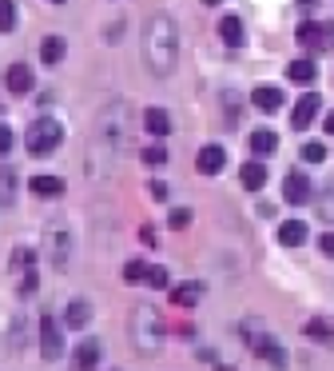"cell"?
<instances>
[{
    "label": "cell",
    "mask_w": 334,
    "mask_h": 371,
    "mask_svg": "<svg viewBox=\"0 0 334 371\" xmlns=\"http://www.w3.org/2000/svg\"><path fill=\"white\" fill-rule=\"evenodd\" d=\"M179 60V28L167 12H151L143 24V64L156 76H171Z\"/></svg>",
    "instance_id": "1"
},
{
    "label": "cell",
    "mask_w": 334,
    "mask_h": 371,
    "mask_svg": "<svg viewBox=\"0 0 334 371\" xmlns=\"http://www.w3.org/2000/svg\"><path fill=\"white\" fill-rule=\"evenodd\" d=\"M127 100H111L104 112L95 116V128H92V140L104 156H120L127 144Z\"/></svg>",
    "instance_id": "2"
},
{
    "label": "cell",
    "mask_w": 334,
    "mask_h": 371,
    "mask_svg": "<svg viewBox=\"0 0 334 371\" xmlns=\"http://www.w3.org/2000/svg\"><path fill=\"white\" fill-rule=\"evenodd\" d=\"M131 336H136V347L140 352H159V343H163V323L151 307H136V320H131Z\"/></svg>",
    "instance_id": "3"
},
{
    "label": "cell",
    "mask_w": 334,
    "mask_h": 371,
    "mask_svg": "<svg viewBox=\"0 0 334 371\" xmlns=\"http://www.w3.org/2000/svg\"><path fill=\"white\" fill-rule=\"evenodd\" d=\"M64 140V128L60 120H52V116H40L36 124L28 128V136H24V148H28L32 156H48L52 148H60Z\"/></svg>",
    "instance_id": "4"
},
{
    "label": "cell",
    "mask_w": 334,
    "mask_h": 371,
    "mask_svg": "<svg viewBox=\"0 0 334 371\" xmlns=\"http://www.w3.org/2000/svg\"><path fill=\"white\" fill-rule=\"evenodd\" d=\"M295 40H299L302 49H315V52L334 49V20H326V24H310V20H302L299 33H295Z\"/></svg>",
    "instance_id": "5"
},
{
    "label": "cell",
    "mask_w": 334,
    "mask_h": 371,
    "mask_svg": "<svg viewBox=\"0 0 334 371\" xmlns=\"http://www.w3.org/2000/svg\"><path fill=\"white\" fill-rule=\"evenodd\" d=\"M64 352V331L52 316H40V355L44 359H60Z\"/></svg>",
    "instance_id": "6"
},
{
    "label": "cell",
    "mask_w": 334,
    "mask_h": 371,
    "mask_svg": "<svg viewBox=\"0 0 334 371\" xmlns=\"http://www.w3.org/2000/svg\"><path fill=\"white\" fill-rule=\"evenodd\" d=\"M310 192H315V184L306 180V172H290V176L283 180V200L286 204H306Z\"/></svg>",
    "instance_id": "7"
},
{
    "label": "cell",
    "mask_w": 334,
    "mask_h": 371,
    "mask_svg": "<svg viewBox=\"0 0 334 371\" xmlns=\"http://www.w3.org/2000/svg\"><path fill=\"white\" fill-rule=\"evenodd\" d=\"M195 168H199L203 176H219L223 168H227V152H223L219 144H203L199 156H195Z\"/></svg>",
    "instance_id": "8"
},
{
    "label": "cell",
    "mask_w": 334,
    "mask_h": 371,
    "mask_svg": "<svg viewBox=\"0 0 334 371\" xmlns=\"http://www.w3.org/2000/svg\"><path fill=\"white\" fill-rule=\"evenodd\" d=\"M32 84H36V76H32L28 64H8V72H4V88H8V92H16V96H28Z\"/></svg>",
    "instance_id": "9"
},
{
    "label": "cell",
    "mask_w": 334,
    "mask_h": 371,
    "mask_svg": "<svg viewBox=\"0 0 334 371\" xmlns=\"http://www.w3.org/2000/svg\"><path fill=\"white\" fill-rule=\"evenodd\" d=\"M318 108H322V104H318L315 92H310V96H302L299 104H295V116H290V124H295V128H310V120L318 116Z\"/></svg>",
    "instance_id": "10"
},
{
    "label": "cell",
    "mask_w": 334,
    "mask_h": 371,
    "mask_svg": "<svg viewBox=\"0 0 334 371\" xmlns=\"http://www.w3.org/2000/svg\"><path fill=\"white\" fill-rule=\"evenodd\" d=\"M251 104L254 108H263V112H279V108H283V92L270 88V84H263V88H254L251 92Z\"/></svg>",
    "instance_id": "11"
},
{
    "label": "cell",
    "mask_w": 334,
    "mask_h": 371,
    "mask_svg": "<svg viewBox=\"0 0 334 371\" xmlns=\"http://www.w3.org/2000/svg\"><path fill=\"white\" fill-rule=\"evenodd\" d=\"M95 363H100V343H95V339L80 343L76 355H72V368L76 371H95Z\"/></svg>",
    "instance_id": "12"
},
{
    "label": "cell",
    "mask_w": 334,
    "mask_h": 371,
    "mask_svg": "<svg viewBox=\"0 0 334 371\" xmlns=\"http://www.w3.org/2000/svg\"><path fill=\"white\" fill-rule=\"evenodd\" d=\"M143 128L151 132L156 140H163V136L171 132V116L163 112V108H147V112H143Z\"/></svg>",
    "instance_id": "13"
},
{
    "label": "cell",
    "mask_w": 334,
    "mask_h": 371,
    "mask_svg": "<svg viewBox=\"0 0 334 371\" xmlns=\"http://www.w3.org/2000/svg\"><path fill=\"white\" fill-rule=\"evenodd\" d=\"M279 243H283V248L306 243V224H302V220H283V224H279Z\"/></svg>",
    "instance_id": "14"
},
{
    "label": "cell",
    "mask_w": 334,
    "mask_h": 371,
    "mask_svg": "<svg viewBox=\"0 0 334 371\" xmlns=\"http://www.w3.org/2000/svg\"><path fill=\"white\" fill-rule=\"evenodd\" d=\"M239 180H243L251 192H259V188L267 184V168H263V160H247L243 164V172H239Z\"/></svg>",
    "instance_id": "15"
},
{
    "label": "cell",
    "mask_w": 334,
    "mask_h": 371,
    "mask_svg": "<svg viewBox=\"0 0 334 371\" xmlns=\"http://www.w3.org/2000/svg\"><path fill=\"white\" fill-rule=\"evenodd\" d=\"M64 320H68V327H88V320H92V304L88 300H72L68 304V311H64Z\"/></svg>",
    "instance_id": "16"
},
{
    "label": "cell",
    "mask_w": 334,
    "mask_h": 371,
    "mask_svg": "<svg viewBox=\"0 0 334 371\" xmlns=\"http://www.w3.org/2000/svg\"><path fill=\"white\" fill-rule=\"evenodd\" d=\"M219 40H223V44H231V49H239V44H243V20H239V17H223L219 20Z\"/></svg>",
    "instance_id": "17"
},
{
    "label": "cell",
    "mask_w": 334,
    "mask_h": 371,
    "mask_svg": "<svg viewBox=\"0 0 334 371\" xmlns=\"http://www.w3.org/2000/svg\"><path fill=\"white\" fill-rule=\"evenodd\" d=\"M28 188H32L36 196L52 200V196H60V192H64V180H60V176H32V180H28Z\"/></svg>",
    "instance_id": "18"
},
{
    "label": "cell",
    "mask_w": 334,
    "mask_h": 371,
    "mask_svg": "<svg viewBox=\"0 0 334 371\" xmlns=\"http://www.w3.org/2000/svg\"><path fill=\"white\" fill-rule=\"evenodd\" d=\"M275 148H279V136H275L270 128H254V132H251V152H259V156H270Z\"/></svg>",
    "instance_id": "19"
},
{
    "label": "cell",
    "mask_w": 334,
    "mask_h": 371,
    "mask_svg": "<svg viewBox=\"0 0 334 371\" xmlns=\"http://www.w3.org/2000/svg\"><path fill=\"white\" fill-rule=\"evenodd\" d=\"M48 248H52V264H56V268H68V236L52 227V232H48Z\"/></svg>",
    "instance_id": "20"
},
{
    "label": "cell",
    "mask_w": 334,
    "mask_h": 371,
    "mask_svg": "<svg viewBox=\"0 0 334 371\" xmlns=\"http://www.w3.org/2000/svg\"><path fill=\"white\" fill-rule=\"evenodd\" d=\"M64 52H68V44H64L60 36H48L44 44H40V60H44V64H52V68H56V64H60V60H64Z\"/></svg>",
    "instance_id": "21"
},
{
    "label": "cell",
    "mask_w": 334,
    "mask_h": 371,
    "mask_svg": "<svg viewBox=\"0 0 334 371\" xmlns=\"http://www.w3.org/2000/svg\"><path fill=\"white\" fill-rule=\"evenodd\" d=\"M199 295H203V284H179V288L171 291V304L191 307V304H199Z\"/></svg>",
    "instance_id": "22"
},
{
    "label": "cell",
    "mask_w": 334,
    "mask_h": 371,
    "mask_svg": "<svg viewBox=\"0 0 334 371\" xmlns=\"http://www.w3.org/2000/svg\"><path fill=\"white\" fill-rule=\"evenodd\" d=\"M286 76H290L295 84H310L318 76V64H315V60H295V64L286 68Z\"/></svg>",
    "instance_id": "23"
},
{
    "label": "cell",
    "mask_w": 334,
    "mask_h": 371,
    "mask_svg": "<svg viewBox=\"0 0 334 371\" xmlns=\"http://www.w3.org/2000/svg\"><path fill=\"white\" fill-rule=\"evenodd\" d=\"M315 208H318V216H322V220H326V224H334V180H326V188H322V192H318Z\"/></svg>",
    "instance_id": "24"
},
{
    "label": "cell",
    "mask_w": 334,
    "mask_h": 371,
    "mask_svg": "<svg viewBox=\"0 0 334 371\" xmlns=\"http://www.w3.org/2000/svg\"><path fill=\"white\" fill-rule=\"evenodd\" d=\"M302 160H306V164H322V160H326V144H322V140H306V144H302Z\"/></svg>",
    "instance_id": "25"
},
{
    "label": "cell",
    "mask_w": 334,
    "mask_h": 371,
    "mask_svg": "<svg viewBox=\"0 0 334 371\" xmlns=\"http://www.w3.org/2000/svg\"><path fill=\"white\" fill-rule=\"evenodd\" d=\"M12 24H16V4L0 0V33H12Z\"/></svg>",
    "instance_id": "26"
},
{
    "label": "cell",
    "mask_w": 334,
    "mask_h": 371,
    "mask_svg": "<svg viewBox=\"0 0 334 371\" xmlns=\"http://www.w3.org/2000/svg\"><path fill=\"white\" fill-rule=\"evenodd\" d=\"M143 164H151V168H156V164H167V148H163V144L143 148Z\"/></svg>",
    "instance_id": "27"
},
{
    "label": "cell",
    "mask_w": 334,
    "mask_h": 371,
    "mask_svg": "<svg viewBox=\"0 0 334 371\" xmlns=\"http://www.w3.org/2000/svg\"><path fill=\"white\" fill-rule=\"evenodd\" d=\"M167 224H171L175 232H183V227L191 224V208H171V216H167Z\"/></svg>",
    "instance_id": "28"
},
{
    "label": "cell",
    "mask_w": 334,
    "mask_h": 371,
    "mask_svg": "<svg viewBox=\"0 0 334 371\" xmlns=\"http://www.w3.org/2000/svg\"><path fill=\"white\" fill-rule=\"evenodd\" d=\"M0 204H12V172L0 168Z\"/></svg>",
    "instance_id": "29"
},
{
    "label": "cell",
    "mask_w": 334,
    "mask_h": 371,
    "mask_svg": "<svg viewBox=\"0 0 334 371\" xmlns=\"http://www.w3.org/2000/svg\"><path fill=\"white\" fill-rule=\"evenodd\" d=\"M147 196H151V200H156V204H163V200H167V196H171V188H167V184H163V180H151V184H147Z\"/></svg>",
    "instance_id": "30"
},
{
    "label": "cell",
    "mask_w": 334,
    "mask_h": 371,
    "mask_svg": "<svg viewBox=\"0 0 334 371\" xmlns=\"http://www.w3.org/2000/svg\"><path fill=\"white\" fill-rule=\"evenodd\" d=\"M124 275L127 279H147V264H143V259H131V264L124 268Z\"/></svg>",
    "instance_id": "31"
},
{
    "label": "cell",
    "mask_w": 334,
    "mask_h": 371,
    "mask_svg": "<svg viewBox=\"0 0 334 371\" xmlns=\"http://www.w3.org/2000/svg\"><path fill=\"white\" fill-rule=\"evenodd\" d=\"M147 284L151 288H167V268H147Z\"/></svg>",
    "instance_id": "32"
},
{
    "label": "cell",
    "mask_w": 334,
    "mask_h": 371,
    "mask_svg": "<svg viewBox=\"0 0 334 371\" xmlns=\"http://www.w3.org/2000/svg\"><path fill=\"white\" fill-rule=\"evenodd\" d=\"M8 148H12V128H4V124H0V156H4Z\"/></svg>",
    "instance_id": "33"
},
{
    "label": "cell",
    "mask_w": 334,
    "mask_h": 371,
    "mask_svg": "<svg viewBox=\"0 0 334 371\" xmlns=\"http://www.w3.org/2000/svg\"><path fill=\"white\" fill-rule=\"evenodd\" d=\"M20 291H24V295H32V291H36V272H32V268H28V275H24V284H20Z\"/></svg>",
    "instance_id": "34"
},
{
    "label": "cell",
    "mask_w": 334,
    "mask_h": 371,
    "mask_svg": "<svg viewBox=\"0 0 334 371\" xmlns=\"http://www.w3.org/2000/svg\"><path fill=\"white\" fill-rule=\"evenodd\" d=\"M318 248H322V252H326V256H334V232H326V236H322V240H318Z\"/></svg>",
    "instance_id": "35"
},
{
    "label": "cell",
    "mask_w": 334,
    "mask_h": 371,
    "mask_svg": "<svg viewBox=\"0 0 334 371\" xmlns=\"http://www.w3.org/2000/svg\"><path fill=\"white\" fill-rule=\"evenodd\" d=\"M140 240H143V243H159V240H156V232H151V227H140Z\"/></svg>",
    "instance_id": "36"
},
{
    "label": "cell",
    "mask_w": 334,
    "mask_h": 371,
    "mask_svg": "<svg viewBox=\"0 0 334 371\" xmlns=\"http://www.w3.org/2000/svg\"><path fill=\"white\" fill-rule=\"evenodd\" d=\"M326 132H331V136H334V108H331V112H326Z\"/></svg>",
    "instance_id": "37"
},
{
    "label": "cell",
    "mask_w": 334,
    "mask_h": 371,
    "mask_svg": "<svg viewBox=\"0 0 334 371\" xmlns=\"http://www.w3.org/2000/svg\"><path fill=\"white\" fill-rule=\"evenodd\" d=\"M52 4H60V0H52Z\"/></svg>",
    "instance_id": "38"
}]
</instances>
